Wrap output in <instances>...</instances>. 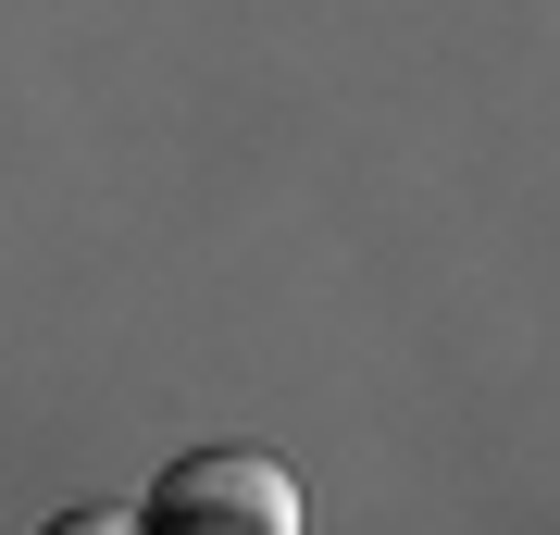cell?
<instances>
[{
  "label": "cell",
  "instance_id": "obj_1",
  "mask_svg": "<svg viewBox=\"0 0 560 535\" xmlns=\"http://www.w3.org/2000/svg\"><path fill=\"white\" fill-rule=\"evenodd\" d=\"M138 523L150 535H300V486L261 449H187Z\"/></svg>",
  "mask_w": 560,
  "mask_h": 535
},
{
  "label": "cell",
  "instance_id": "obj_2",
  "mask_svg": "<svg viewBox=\"0 0 560 535\" xmlns=\"http://www.w3.org/2000/svg\"><path fill=\"white\" fill-rule=\"evenodd\" d=\"M38 535H150L138 511H62V523H38Z\"/></svg>",
  "mask_w": 560,
  "mask_h": 535
}]
</instances>
